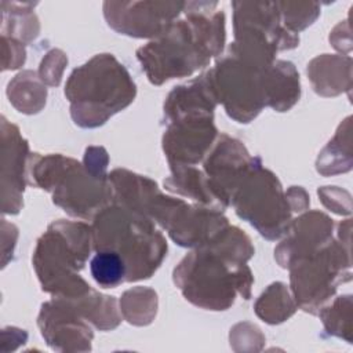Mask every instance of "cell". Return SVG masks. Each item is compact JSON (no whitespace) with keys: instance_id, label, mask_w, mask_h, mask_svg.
Segmentation results:
<instances>
[{"instance_id":"cell-1","label":"cell","mask_w":353,"mask_h":353,"mask_svg":"<svg viewBox=\"0 0 353 353\" xmlns=\"http://www.w3.org/2000/svg\"><path fill=\"white\" fill-rule=\"evenodd\" d=\"M233 229L216 237L222 252L214 244L210 251H197L186 256L175 269V284L183 291L186 299L197 306L225 310L234 302L236 290L248 299L252 283L251 272L241 262L247 261L232 250L248 248L250 240L239 229L232 240Z\"/></svg>"},{"instance_id":"cell-2","label":"cell","mask_w":353,"mask_h":353,"mask_svg":"<svg viewBox=\"0 0 353 353\" xmlns=\"http://www.w3.org/2000/svg\"><path fill=\"white\" fill-rule=\"evenodd\" d=\"M190 21L171 23L157 41L138 50V58L152 83L188 76L221 52L225 40L223 14L218 12L212 19L193 14Z\"/></svg>"},{"instance_id":"cell-7","label":"cell","mask_w":353,"mask_h":353,"mask_svg":"<svg viewBox=\"0 0 353 353\" xmlns=\"http://www.w3.org/2000/svg\"><path fill=\"white\" fill-rule=\"evenodd\" d=\"M94 280L103 288H112L127 280V268L123 258L109 250H99L90 262Z\"/></svg>"},{"instance_id":"cell-6","label":"cell","mask_w":353,"mask_h":353,"mask_svg":"<svg viewBox=\"0 0 353 353\" xmlns=\"http://www.w3.org/2000/svg\"><path fill=\"white\" fill-rule=\"evenodd\" d=\"M266 103L283 112L288 109L299 97V79L295 68L290 62L279 61L265 70Z\"/></svg>"},{"instance_id":"cell-3","label":"cell","mask_w":353,"mask_h":353,"mask_svg":"<svg viewBox=\"0 0 353 353\" xmlns=\"http://www.w3.org/2000/svg\"><path fill=\"white\" fill-rule=\"evenodd\" d=\"M92 243L97 251H114L123 258L125 281L150 277L167 251L163 236L154 230L150 219L125 205L106 208L98 215Z\"/></svg>"},{"instance_id":"cell-4","label":"cell","mask_w":353,"mask_h":353,"mask_svg":"<svg viewBox=\"0 0 353 353\" xmlns=\"http://www.w3.org/2000/svg\"><path fill=\"white\" fill-rule=\"evenodd\" d=\"M65 94L72 102V117L83 127H97L135 95L127 70L112 55L92 58L70 74Z\"/></svg>"},{"instance_id":"cell-5","label":"cell","mask_w":353,"mask_h":353,"mask_svg":"<svg viewBox=\"0 0 353 353\" xmlns=\"http://www.w3.org/2000/svg\"><path fill=\"white\" fill-rule=\"evenodd\" d=\"M347 252V251H346ZM343 248L336 244L323 247L312 255L298 259L291 273L292 290L299 306L310 313H316L319 306L331 296L336 284L342 280V262H331L343 254Z\"/></svg>"}]
</instances>
